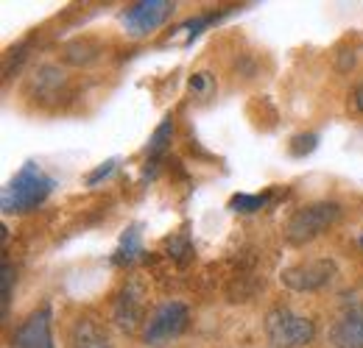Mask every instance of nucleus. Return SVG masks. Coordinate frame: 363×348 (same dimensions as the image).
Instances as JSON below:
<instances>
[{
  "label": "nucleus",
  "instance_id": "nucleus-1",
  "mask_svg": "<svg viewBox=\"0 0 363 348\" xmlns=\"http://www.w3.org/2000/svg\"><path fill=\"white\" fill-rule=\"evenodd\" d=\"M50 192H53V178L40 165L26 162L20 168V173L6 184L0 207H3L6 215H23V212L37 209Z\"/></svg>",
  "mask_w": 363,
  "mask_h": 348
},
{
  "label": "nucleus",
  "instance_id": "nucleus-2",
  "mask_svg": "<svg viewBox=\"0 0 363 348\" xmlns=\"http://www.w3.org/2000/svg\"><path fill=\"white\" fill-rule=\"evenodd\" d=\"M338 218H341V204H335V201L308 204L291 215L288 226H285V240L291 245H305V243L316 240L321 231H327Z\"/></svg>",
  "mask_w": 363,
  "mask_h": 348
},
{
  "label": "nucleus",
  "instance_id": "nucleus-3",
  "mask_svg": "<svg viewBox=\"0 0 363 348\" xmlns=\"http://www.w3.org/2000/svg\"><path fill=\"white\" fill-rule=\"evenodd\" d=\"M266 335L277 348H302L316 337V323L285 306H274L266 315Z\"/></svg>",
  "mask_w": 363,
  "mask_h": 348
},
{
  "label": "nucleus",
  "instance_id": "nucleus-4",
  "mask_svg": "<svg viewBox=\"0 0 363 348\" xmlns=\"http://www.w3.org/2000/svg\"><path fill=\"white\" fill-rule=\"evenodd\" d=\"M187 323H190V309L182 301H168L151 315V320H145L143 343L145 346H165L174 337H179L187 329Z\"/></svg>",
  "mask_w": 363,
  "mask_h": 348
},
{
  "label": "nucleus",
  "instance_id": "nucleus-5",
  "mask_svg": "<svg viewBox=\"0 0 363 348\" xmlns=\"http://www.w3.org/2000/svg\"><path fill=\"white\" fill-rule=\"evenodd\" d=\"M171 14H174V3L171 0H140V3H132L121 14V23H123L129 37L140 40V37L154 34L160 25H165Z\"/></svg>",
  "mask_w": 363,
  "mask_h": 348
},
{
  "label": "nucleus",
  "instance_id": "nucleus-6",
  "mask_svg": "<svg viewBox=\"0 0 363 348\" xmlns=\"http://www.w3.org/2000/svg\"><path fill=\"white\" fill-rule=\"evenodd\" d=\"M338 267L333 260H311V262H299V265H291L282 270V284L296 290V293H313L327 287L333 279H335Z\"/></svg>",
  "mask_w": 363,
  "mask_h": 348
},
{
  "label": "nucleus",
  "instance_id": "nucleus-7",
  "mask_svg": "<svg viewBox=\"0 0 363 348\" xmlns=\"http://www.w3.org/2000/svg\"><path fill=\"white\" fill-rule=\"evenodd\" d=\"M14 348H53L48 309H37L23 320V326L14 332Z\"/></svg>",
  "mask_w": 363,
  "mask_h": 348
},
{
  "label": "nucleus",
  "instance_id": "nucleus-8",
  "mask_svg": "<svg viewBox=\"0 0 363 348\" xmlns=\"http://www.w3.org/2000/svg\"><path fill=\"white\" fill-rule=\"evenodd\" d=\"M67 348H115L104 326H98L92 318H79L67 335Z\"/></svg>",
  "mask_w": 363,
  "mask_h": 348
},
{
  "label": "nucleus",
  "instance_id": "nucleus-9",
  "mask_svg": "<svg viewBox=\"0 0 363 348\" xmlns=\"http://www.w3.org/2000/svg\"><path fill=\"white\" fill-rule=\"evenodd\" d=\"M330 340L335 348H363V312H352L341 318L333 326Z\"/></svg>",
  "mask_w": 363,
  "mask_h": 348
},
{
  "label": "nucleus",
  "instance_id": "nucleus-10",
  "mask_svg": "<svg viewBox=\"0 0 363 348\" xmlns=\"http://www.w3.org/2000/svg\"><path fill=\"white\" fill-rule=\"evenodd\" d=\"M115 320H118V326L123 332L140 329V323H143V304H140V298H137L132 290H126L118 298V304H115Z\"/></svg>",
  "mask_w": 363,
  "mask_h": 348
},
{
  "label": "nucleus",
  "instance_id": "nucleus-11",
  "mask_svg": "<svg viewBox=\"0 0 363 348\" xmlns=\"http://www.w3.org/2000/svg\"><path fill=\"white\" fill-rule=\"evenodd\" d=\"M171 139H174V120H171V117H165V120L160 123V129L151 134V142H148V165H151V162H157V159L168 151Z\"/></svg>",
  "mask_w": 363,
  "mask_h": 348
},
{
  "label": "nucleus",
  "instance_id": "nucleus-12",
  "mask_svg": "<svg viewBox=\"0 0 363 348\" xmlns=\"http://www.w3.org/2000/svg\"><path fill=\"white\" fill-rule=\"evenodd\" d=\"M140 254H143V234H140V226H129L126 234L121 237V248H118L115 262H135Z\"/></svg>",
  "mask_w": 363,
  "mask_h": 348
},
{
  "label": "nucleus",
  "instance_id": "nucleus-13",
  "mask_svg": "<svg viewBox=\"0 0 363 348\" xmlns=\"http://www.w3.org/2000/svg\"><path fill=\"white\" fill-rule=\"evenodd\" d=\"M272 195H246V192H238L229 198V209L232 212H240V215H252L257 209H263L269 204Z\"/></svg>",
  "mask_w": 363,
  "mask_h": 348
},
{
  "label": "nucleus",
  "instance_id": "nucleus-14",
  "mask_svg": "<svg viewBox=\"0 0 363 348\" xmlns=\"http://www.w3.org/2000/svg\"><path fill=\"white\" fill-rule=\"evenodd\" d=\"M318 145V137L316 134H296L294 139H291V153L294 156H308V153H313Z\"/></svg>",
  "mask_w": 363,
  "mask_h": 348
},
{
  "label": "nucleus",
  "instance_id": "nucleus-15",
  "mask_svg": "<svg viewBox=\"0 0 363 348\" xmlns=\"http://www.w3.org/2000/svg\"><path fill=\"white\" fill-rule=\"evenodd\" d=\"M115 168H118V159H109V162H104L98 170H92V173L87 175V184H90V187H95L101 178H106V175L115 173Z\"/></svg>",
  "mask_w": 363,
  "mask_h": 348
},
{
  "label": "nucleus",
  "instance_id": "nucleus-16",
  "mask_svg": "<svg viewBox=\"0 0 363 348\" xmlns=\"http://www.w3.org/2000/svg\"><path fill=\"white\" fill-rule=\"evenodd\" d=\"M11 282H14V270H11V265L9 262H3V290H0V301H3V309L9 304V296H11Z\"/></svg>",
  "mask_w": 363,
  "mask_h": 348
},
{
  "label": "nucleus",
  "instance_id": "nucleus-17",
  "mask_svg": "<svg viewBox=\"0 0 363 348\" xmlns=\"http://www.w3.org/2000/svg\"><path fill=\"white\" fill-rule=\"evenodd\" d=\"M187 254H193L190 245H187V240H171V257H179V260L184 262Z\"/></svg>",
  "mask_w": 363,
  "mask_h": 348
},
{
  "label": "nucleus",
  "instance_id": "nucleus-18",
  "mask_svg": "<svg viewBox=\"0 0 363 348\" xmlns=\"http://www.w3.org/2000/svg\"><path fill=\"white\" fill-rule=\"evenodd\" d=\"M352 64H355V53H350V50H341V53H338V70H341V73H347Z\"/></svg>",
  "mask_w": 363,
  "mask_h": 348
},
{
  "label": "nucleus",
  "instance_id": "nucleus-19",
  "mask_svg": "<svg viewBox=\"0 0 363 348\" xmlns=\"http://www.w3.org/2000/svg\"><path fill=\"white\" fill-rule=\"evenodd\" d=\"M352 109H355L358 115H363V84H358L355 92H352Z\"/></svg>",
  "mask_w": 363,
  "mask_h": 348
},
{
  "label": "nucleus",
  "instance_id": "nucleus-20",
  "mask_svg": "<svg viewBox=\"0 0 363 348\" xmlns=\"http://www.w3.org/2000/svg\"><path fill=\"white\" fill-rule=\"evenodd\" d=\"M190 87L193 89H207V73H199L190 79Z\"/></svg>",
  "mask_w": 363,
  "mask_h": 348
},
{
  "label": "nucleus",
  "instance_id": "nucleus-21",
  "mask_svg": "<svg viewBox=\"0 0 363 348\" xmlns=\"http://www.w3.org/2000/svg\"><path fill=\"white\" fill-rule=\"evenodd\" d=\"M361 245H363V237H361Z\"/></svg>",
  "mask_w": 363,
  "mask_h": 348
}]
</instances>
